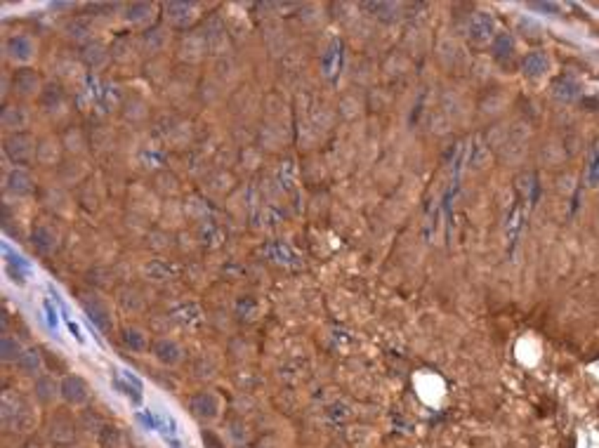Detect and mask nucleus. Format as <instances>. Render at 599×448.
Instances as JSON below:
<instances>
[{"label": "nucleus", "instance_id": "nucleus-13", "mask_svg": "<svg viewBox=\"0 0 599 448\" xmlns=\"http://www.w3.org/2000/svg\"><path fill=\"white\" fill-rule=\"evenodd\" d=\"M31 246L36 248L38 253H43V255H50V253H54V248H57V234H54V229H50V226H36L31 234Z\"/></svg>", "mask_w": 599, "mask_h": 448}, {"label": "nucleus", "instance_id": "nucleus-2", "mask_svg": "<svg viewBox=\"0 0 599 448\" xmlns=\"http://www.w3.org/2000/svg\"><path fill=\"white\" fill-rule=\"evenodd\" d=\"M59 396H62L66 406L81 408L90 399V387H87V383L81 375H64V378L59 380Z\"/></svg>", "mask_w": 599, "mask_h": 448}, {"label": "nucleus", "instance_id": "nucleus-10", "mask_svg": "<svg viewBox=\"0 0 599 448\" xmlns=\"http://www.w3.org/2000/svg\"><path fill=\"white\" fill-rule=\"evenodd\" d=\"M493 33H496V21H493L491 14L486 12H476L472 19H470V38L476 43H489L493 41Z\"/></svg>", "mask_w": 599, "mask_h": 448}, {"label": "nucleus", "instance_id": "nucleus-23", "mask_svg": "<svg viewBox=\"0 0 599 448\" xmlns=\"http://www.w3.org/2000/svg\"><path fill=\"white\" fill-rule=\"evenodd\" d=\"M491 50H493V54H496L498 59L509 57V54L514 52L512 36H509V33H498V36L493 38V43H491Z\"/></svg>", "mask_w": 599, "mask_h": 448}, {"label": "nucleus", "instance_id": "nucleus-4", "mask_svg": "<svg viewBox=\"0 0 599 448\" xmlns=\"http://www.w3.org/2000/svg\"><path fill=\"white\" fill-rule=\"evenodd\" d=\"M5 54L17 64H29L31 59L36 57V43H33L31 36L14 33V36H10L8 41H5Z\"/></svg>", "mask_w": 599, "mask_h": 448}, {"label": "nucleus", "instance_id": "nucleus-19", "mask_svg": "<svg viewBox=\"0 0 599 448\" xmlns=\"http://www.w3.org/2000/svg\"><path fill=\"white\" fill-rule=\"evenodd\" d=\"M24 345H21L19 337L14 335H3V340H0V356H3L5 363H17L19 361V356L24 354Z\"/></svg>", "mask_w": 599, "mask_h": 448}, {"label": "nucleus", "instance_id": "nucleus-16", "mask_svg": "<svg viewBox=\"0 0 599 448\" xmlns=\"http://www.w3.org/2000/svg\"><path fill=\"white\" fill-rule=\"evenodd\" d=\"M17 370L21 375H31V378H38L41 375V368H43V356L38 350H26L24 354L19 356V361L14 363Z\"/></svg>", "mask_w": 599, "mask_h": 448}, {"label": "nucleus", "instance_id": "nucleus-20", "mask_svg": "<svg viewBox=\"0 0 599 448\" xmlns=\"http://www.w3.org/2000/svg\"><path fill=\"white\" fill-rule=\"evenodd\" d=\"M99 448H123V432L114 425H102L97 434Z\"/></svg>", "mask_w": 599, "mask_h": 448}, {"label": "nucleus", "instance_id": "nucleus-18", "mask_svg": "<svg viewBox=\"0 0 599 448\" xmlns=\"http://www.w3.org/2000/svg\"><path fill=\"white\" fill-rule=\"evenodd\" d=\"M142 45L147 52H158V50L168 45V31L163 26H151V29L142 33Z\"/></svg>", "mask_w": 599, "mask_h": 448}, {"label": "nucleus", "instance_id": "nucleus-5", "mask_svg": "<svg viewBox=\"0 0 599 448\" xmlns=\"http://www.w3.org/2000/svg\"><path fill=\"white\" fill-rule=\"evenodd\" d=\"M81 307H83V312H85V317L90 319L99 330H104V333L111 330V326L114 323H111V312H109L107 302L99 300L97 295H83Z\"/></svg>", "mask_w": 599, "mask_h": 448}, {"label": "nucleus", "instance_id": "nucleus-24", "mask_svg": "<svg viewBox=\"0 0 599 448\" xmlns=\"http://www.w3.org/2000/svg\"><path fill=\"white\" fill-rule=\"evenodd\" d=\"M64 102V95L59 87L50 85L45 92H41V107L45 109V111H54V107H62Z\"/></svg>", "mask_w": 599, "mask_h": 448}, {"label": "nucleus", "instance_id": "nucleus-15", "mask_svg": "<svg viewBox=\"0 0 599 448\" xmlns=\"http://www.w3.org/2000/svg\"><path fill=\"white\" fill-rule=\"evenodd\" d=\"M120 342L135 354H142V352L149 350L147 335H144L140 328H135V326H125V328H120Z\"/></svg>", "mask_w": 599, "mask_h": 448}, {"label": "nucleus", "instance_id": "nucleus-7", "mask_svg": "<svg viewBox=\"0 0 599 448\" xmlns=\"http://www.w3.org/2000/svg\"><path fill=\"white\" fill-rule=\"evenodd\" d=\"M12 87L21 97H36L41 95V76L33 69H29V66L17 69L12 74Z\"/></svg>", "mask_w": 599, "mask_h": 448}, {"label": "nucleus", "instance_id": "nucleus-14", "mask_svg": "<svg viewBox=\"0 0 599 448\" xmlns=\"http://www.w3.org/2000/svg\"><path fill=\"white\" fill-rule=\"evenodd\" d=\"M31 116L24 107H5L3 111V128L12 130V132H24V128L29 125Z\"/></svg>", "mask_w": 599, "mask_h": 448}, {"label": "nucleus", "instance_id": "nucleus-26", "mask_svg": "<svg viewBox=\"0 0 599 448\" xmlns=\"http://www.w3.org/2000/svg\"><path fill=\"white\" fill-rule=\"evenodd\" d=\"M592 182H599V156L595 158V163H592Z\"/></svg>", "mask_w": 599, "mask_h": 448}, {"label": "nucleus", "instance_id": "nucleus-1", "mask_svg": "<svg viewBox=\"0 0 599 448\" xmlns=\"http://www.w3.org/2000/svg\"><path fill=\"white\" fill-rule=\"evenodd\" d=\"M5 156L17 165H29L38 158L36 137L29 132H12L5 137Z\"/></svg>", "mask_w": 599, "mask_h": 448}, {"label": "nucleus", "instance_id": "nucleus-8", "mask_svg": "<svg viewBox=\"0 0 599 448\" xmlns=\"http://www.w3.org/2000/svg\"><path fill=\"white\" fill-rule=\"evenodd\" d=\"M109 52L111 50L99 41H87L85 45L81 47V62L87 66V69L97 71L102 66H107L109 62Z\"/></svg>", "mask_w": 599, "mask_h": 448}, {"label": "nucleus", "instance_id": "nucleus-12", "mask_svg": "<svg viewBox=\"0 0 599 448\" xmlns=\"http://www.w3.org/2000/svg\"><path fill=\"white\" fill-rule=\"evenodd\" d=\"M165 19L175 26H189L196 19V5L193 3H168L165 5Z\"/></svg>", "mask_w": 599, "mask_h": 448}, {"label": "nucleus", "instance_id": "nucleus-11", "mask_svg": "<svg viewBox=\"0 0 599 448\" xmlns=\"http://www.w3.org/2000/svg\"><path fill=\"white\" fill-rule=\"evenodd\" d=\"M33 394H36V399L41 401L43 406H50V403L62 399V396H59V383L52 375H45V373H41L36 378V383H33Z\"/></svg>", "mask_w": 599, "mask_h": 448}, {"label": "nucleus", "instance_id": "nucleus-22", "mask_svg": "<svg viewBox=\"0 0 599 448\" xmlns=\"http://www.w3.org/2000/svg\"><path fill=\"white\" fill-rule=\"evenodd\" d=\"M66 36L74 38V41H85V38L92 36V21L85 19V17H76L66 24Z\"/></svg>", "mask_w": 599, "mask_h": 448}, {"label": "nucleus", "instance_id": "nucleus-25", "mask_svg": "<svg viewBox=\"0 0 599 448\" xmlns=\"http://www.w3.org/2000/svg\"><path fill=\"white\" fill-rule=\"evenodd\" d=\"M554 95H557L559 99H564V102H569V99H574L576 95H578V85H576L569 76L567 78H559L557 85H554Z\"/></svg>", "mask_w": 599, "mask_h": 448}, {"label": "nucleus", "instance_id": "nucleus-9", "mask_svg": "<svg viewBox=\"0 0 599 448\" xmlns=\"http://www.w3.org/2000/svg\"><path fill=\"white\" fill-rule=\"evenodd\" d=\"M5 189H8L17 198H24V196H31V193H33V189H36V182H33V177L26 173V170L14 168L12 173L8 175V180H5Z\"/></svg>", "mask_w": 599, "mask_h": 448}, {"label": "nucleus", "instance_id": "nucleus-6", "mask_svg": "<svg viewBox=\"0 0 599 448\" xmlns=\"http://www.w3.org/2000/svg\"><path fill=\"white\" fill-rule=\"evenodd\" d=\"M151 354L163 366H177V363H182V359H185V350H182L180 342L173 340V337H158V340H154Z\"/></svg>", "mask_w": 599, "mask_h": 448}, {"label": "nucleus", "instance_id": "nucleus-21", "mask_svg": "<svg viewBox=\"0 0 599 448\" xmlns=\"http://www.w3.org/2000/svg\"><path fill=\"white\" fill-rule=\"evenodd\" d=\"M154 17V5L149 3H132L125 8V19L130 24H147Z\"/></svg>", "mask_w": 599, "mask_h": 448}, {"label": "nucleus", "instance_id": "nucleus-17", "mask_svg": "<svg viewBox=\"0 0 599 448\" xmlns=\"http://www.w3.org/2000/svg\"><path fill=\"white\" fill-rule=\"evenodd\" d=\"M547 66H550V62H547L545 52H531L524 57V62H521V69H524V74L529 76V78H540V76H545Z\"/></svg>", "mask_w": 599, "mask_h": 448}, {"label": "nucleus", "instance_id": "nucleus-27", "mask_svg": "<svg viewBox=\"0 0 599 448\" xmlns=\"http://www.w3.org/2000/svg\"><path fill=\"white\" fill-rule=\"evenodd\" d=\"M531 8H534V10H547V12H557V5H550V3H547V5H538L536 3V5H531Z\"/></svg>", "mask_w": 599, "mask_h": 448}, {"label": "nucleus", "instance_id": "nucleus-3", "mask_svg": "<svg viewBox=\"0 0 599 448\" xmlns=\"http://www.w3.org/2000/svg\"><path fill=\"white\" fill-rule=\"evenodd\" d=\"M189 411L193 418L203 420V423H213L222 413V401L215 392H196L189 399Z\"/></svg>", "mask_w": 599, "mask_h": 448}]
</instances>
